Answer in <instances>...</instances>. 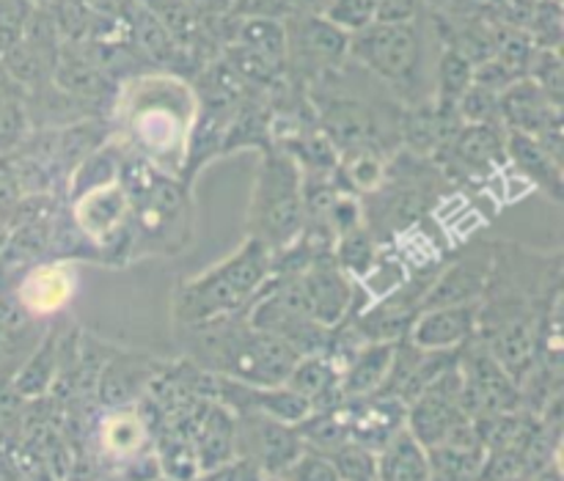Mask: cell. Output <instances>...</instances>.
Returning <instances> with one entry per match:
<instances>
[{
    "label": "cell",
    "instance_id": "obj_15",
    "mask_svg": "<svg viewBox=\"0 0 564 481\" xmlns=\"http://www.w3.org/2000/svg\"><path fill=\"white\" fill-rule=\"evenodd\" d=\"M154 374H158V363L149 356H141V352H135V356L132 352L108 356L97 380L99 402L113 407L130 405L152 385Z\"/></svg>",
    "mask_w": 564,
    "mask_h": 481
},
{
    "label": "cell",
    "instance_id": "obj_34",
    "mask_svg": "<svg viewBox=\"0 0 564 481\" xmlns=\"http://www.w3.org/2000/svg\"><path fill=\"white\" fill-rule=\"evenodd\" d=\"M424 0H380L378 17L375 20L383 22H400V20H416L422 17Z\"/></svg>",
    "mask_w": 564,
    "mask_h": 481
},
{
    "label": "cell",
    "instance_id": "obj_4",
    "mask_svg": "<svg viewBox=\"0 0 564 481\" xmlns=\"http://www.w3.org/2000/svg\"><path fill=\"white\" fill-rule=\"evenodd\" d=\"M268 245L257 237H246L240 248L207 273L187 278L174 292L176 325H196L224 314L246 311L264 281L270 278Z\"/></svg>",
    "mask_w": 564,
    "mask_h": 481
},
{
    "label": "cell",
    "instance_id": "obj_36",
    "mask_svg": "<svg viewBox=\"0 0 564 481\" xmlns=\"http://www.w3.org/2000/svg\"><path fill=\"white\" fill-rule=\"evenodd\" d=\"M328 0H281L284 14H295V11H306V14H319Z\"/></svg>",
    "mask_w": 564,
    "mask_h": 481
},
{
    "label": "cell",
    "instance_id": "obj_37",
    "mask_svg": "<svg viewBox=\"0 0 564 481\" xmlns=\"http://www.w3.org/2000/svg\"><path fill=\"white\" fill-rule=\"evenodd\" d=\"M9 226H6L3 223V220H0V251H3V248H6V242H9Z\"/></svg>",
    "mask_w": 564,
    "mask_h": 481
},
{
    "label": "cell",
    "instance_id": "obj_23",
    "mask_svg": "<svg viewBox=\"0 0 564 481\" xmlns=\"http://www.w3.org/2000/svg\"><path fill=\"white\" fill-rule=\"evenodd\" d=\"M474 83V64L455 47L441 44L438 64L433 72V102L457 105L460 94Z\"/></svg>",
    "mask_w": 564,
    "mask_h": 481
},
{
    "label": "cell",
    "instance_id": "obj_35",
    "mask_svg": "<svg viewBox=\"0 0 564 481\" xmlns=\"http://www.w3.org/2000/svg\"><path fill=\"white\" fill-rule=\"evenodd\" d=\"M204 22L215 25V22L226 20L231 14V0H185Z\"/></svg>",
    "mask_w": 564,
    "mask_h": 481
},
{
    "label": "cell",
    "instance_id": "obj_18",
    "mask_svg": "<svg viewBox=\"0 0 564 481\" xmlns=\"http://www.w3.org/2000/svg\"><path fill=\"white\" fill-rule=\"evenodd\" d=\"M397 341H367L356 350V356L339 369V385L345 400L350 396H367L383 385L394 361Z\"/></svg>",
    "mask_w": 564,
    "mask_h": 481
},
{
    "label": "cell",
    "instance_id": "obj_9",
    "mask_svg": "<svg viewBox=\"0 0 564 481\" xmlns=\"http://www.w3.org/2000/svg\"><path fill=\"white\" fill-rule=\"evenodd\" d=\"M507 160L505 124H466L441 149L433 163L449 182H477Z\"/></svg>",
    "mask_w": 564,
    "mask_h": 481
},
{
    "label": "cell",
    "instance_id": "obj_27",
    "mask_svg": "<svg viewBox=\"0 0 564 481\" xmlns=\"http://www.w3.org/2000/svg\"><path fill=\"white\" fill-rule=\"evenodd\" d=\"M562 0H534L527 20V33L538 47H562Z\"/></svg>",
    "mask_w": 564,
    "mask_h": 481
},
{
    "label": "cell",
    "instance_id": "obj_16",
    "mask_svg": "<svg viewBox=\"0 0 564 481\" xmlns=\"http://www.w3.org/2000/svg\"><path fill=\"white\" fill-rule=\"evenodd\" d=\"M61 374V330H47L44 339L33 345V350L22 358L20 367L11 374V385L22 400H44L58 383Z\"/></svg>",
    "mask_w": 564,
    "mask_h": 481
},
{
    "label": "cell",
    "instance_id": "obj_29",
    "mask_svg": "<svg viewBox=\"0 0 564 481\" xmlns=\"http://www.w3.org/2000/svg\"><path fill=\"white\" fill-rule=\"evenodd\" d=\"M457 113L466 124H501L499 94L479 86V83H471L457 99Z\"/></svg>",
    "mask_w": 564,
    "mask_h": 481
},
{
    "label": "cell",
    "instance_id": "obj_8",
    "mask_svg": "<svg viewBox=\"0 0 564 481\" xmlns=\"http://www.w3.org/2000/svg\"><path fill=\"white\" fill-rule=\"evenodd\" d=\"M306 449L295 424L264 413H235V455L259 468L262 479H279Z\"/></svg>",
    "mask_w": 564,
    "mask_h": 481
},
{
    "label": "cell",
    "instance_id": "obj_7",
    "mask_svg": "<svg viewBox=\"0 0 564 481\" xmlns=\"http://www.w3.org/2000/svg\"><path fill=\"white\" fill-rule=\"evenodd\" d=\"M457 372H460L463 411L474 422L523 407V396L518 383L501 369V363L490 356L488 347L477 336L460 347Z\"/></svg>",
    "mask_w": 564,
    "mask_h": 481
},
{
    "label": "cell",
    "instance_id": "obj_5",
    "mask_svg": "<svg viewBox=\"0 0 564 481\" xmlns=\"http://www.w3.org/2000/svg\"><path fill=\"white\" fill-rule=\"evenodd\" d=\"M303 171L297 160L281 146L262 149L251 207L248 237H257L270 253L281 251L303 234Z\"/></svg>",
    "mask_w": 564,
    "mask_h": 481
},
{
    "label": "cell",
    "instance_id": "obj_32",
    "mask_svg": "<svg viewBox=\"0 0 564 481\" xmlns=\"http://www.w3.org/2000/svg\"><path fill=\"white\" fill-rule=\"evenodd\" d=\"M279 479H292V481H339L336 477L334 466H330L328 455H323V451L317 449H303L301 455H297V460L292 462L290 468H286L284 473H281Z\"/></svg>",
    "mask_w": 564,
    "mask_h": 481
},
{
    "label": "cell",
    "instance_id": "obj_21",
    "mask_svg": "<svg viewBox=\"0 0 564 481\" xmlns=\"http://www.w3.org/2000/svg\"><path fill=\"white\" fill-rule=\"evenodd\" d=\"M430 479L441 481H466L479 479L485 460V446L474 444H438L427 449Z\"/></svg>",
    "mask_w": 564,
    "mask_h": 481
},
{
    "label": "cell",
    "instance_id": "obj_25",
    "mask_svg": "<svg viewBox=\"0 0 564 481\" xmlns=\"http://www.w3.org/2000/svg\"><path fill=\"white\" fill-rule=\"evenodd\" d=\"M99 440H102L105 449L113 451V455L132 457L141 451V444L147 440V424L138 416H132V413H113V416L99 427Z\"/></svg>",
    "mask_w": 564,
    "mask_h": 481
},
{
    "label": "cell",
    "instance_id": "obj_11",
    "mask_svg": "<svg viewBox=\"0 0 564 481\" xmlns=\"http://www.w3.org/2000/svg\"><path fill=\"white\" fill-rule=\"evenodd\" d=\"M306 295L308 314L325 328H336L341 319H347L356 308V286L350 275L336 264L334 251L317 253L306 267L297 273Z\"/></svg>",
    "mask_w": 564,
    "mask_h": 481
},
{
    "label": "cell",
    "instance_id": "obj_13",
    "mask_svg": "<svg viewBox=\"0 0 564 481\" xmlns=\"http://www.w3.org/2000/svg\"><path fill=\"white\" fill-rule=\"evenodd\" d=\"M345 407L347 422H350V438L372 449L375 455H378V449H383L386 440L397 429L405 427L408 405L391 394L375 391L367 396H350V400H345Z\"/></svg>",
    "mask_w": 564,
    "mask_h": 481
},
{
    "label": "cell",
    "instance_id": "obj_24",
    "mask_svg": "<svg viewBox=\"0 0 564 481\" xmlns=\"http://www.w3.org/2000/svg\"><path fill=\"white\" fill-rule=\"evenodd\" d=\"M334 259L350 278H367L378 264V240L367 226L345 231L334 240Z\"/></svg>",
    "mask_w": 564,
    "mask_h": 481
},
{
    "label": "cell",
    "instance_id": "obj_22",
    "mask_svg": "<svg viewBox=\"0 0 564 481\" xmlns=\"http://www.w3.org/2000/svg\"><path fill=\"white\" fill-rule=\"evenodd\" d=\"M66 295H69V284H64V273L58 267L47 270V264H42L22 281L17 300L36 317V314H47L50 308L64 306Z\"/></svg>",
    "mask_w": 564,
    "mask_h": 481
},
{
    "label": "cell",
    "instance_id": "obj_20",
    "mask_svg": "<svg viewBox=\"0 0 564 481\" xmlns=\"http://www.w3.org/2000/svg\"><path fill=\"white\" fill-rule=\"evenodd\" d=\"M36 341L33 314L20 300L0 297V378H11Z\"/></svg>",
    "mask_w": 564,
    "mask_h": 481
},
{
    "label": "cell",
    "instance_id": "obj_17",
    "mask_svg": "<svg viewBox=\"0 0 564 481\" xmlns=\"http://www.w3.org/2000/svg\"><path fill=\"white\" fill-rule=\"evenodd\" d=\"M507 160L538 185L554 204H562V163L551 157L538 138L527 132L507 130Z\"/></svg>",
    "mask_w": 564,
    "mask_h": 481
},
{
    "label": "cell",
    "instance_id": "obj_3",
    "mask_svg": "<svg viewBox=\"0 0 564 481\" xmlns=\"http://www.w3.org/2000/svg\"><path fill=\"white\" fill-rule=\"evenodd\" d=\"M446 176L424 154L402 146L386 160V174L375 190L364 193V226L380 242L394 240L430 212L435 198L444 193Z\"/></svg>",
    "mask_w": 564,
    "mask_h": 481
},
{
    "label": "cell",
    "instance_id": "obj_6",
    "mask_svg": "<svg viewBox=\"0 0 564 481\" xmlns=\"http://www.w3.org/2000/svg\"><path fill=\"white\" fill-rule=\"evenodd\" d=\"M286 33V77L297 86L308 88L325 77L328 72L347 64V47H350V33L345 28L334 25L323 14H284Z\"/></svg>",
    "mask_w": 564,
    "mask_h": 481
},
{
    "label": "cell",
    "instance_id": "obj_10",
    "mask_svg": "<svg viewBox=\"0 0 564 481\" xmlns=\"http://www.w3.org/2000/svg\"><path fill=\"white\" fill-rule=\"evenodd\" d=\"M494 264V242H479L457 253L449 264H441L424 292L422 308L433 306H460V303H479L490 278Z\"/></svg>",
    "mask_w": 564,
    "mask_h": 481
},
{
    "label": "cell",
    "instance_id": "obj_14",
    "mask_svg": "<svg viewBox=\"0 0 564 481\" xmlns=\"http://www.w3.org/2000/svg\"><path fill=\"white\" fill-rule=\"evenodd\" d=\"M499 108L501 124L507 130L527 132L532 138L543 135L551 127L562 124V108L540 91V86L532 77H521L512 86H507L499 94Z\"/></svg>",
    "mask_w": 564,
    "mask_h": 481
},
{
    "label": "cell",
    "instance_id": "obj_26",
    "mask_svg": "<svg viewBox=\"0 0 564 481\" xmlns=\"http://www.w3.org/2000/svg\"><path fill=\"white\" fill-rule=\"evenodd\" d=\"M328 460H330V466H334L339 481L341 479H347V481L378 479V455L352 438H347L339 449L330 451Z\"/></svg>",
    "mask_w": 564,
    "mask_h": 481
},
{
    "label": "cell",
    "instance_id": "obj_30",
    "mask_svg": "<svg viewBox=\"0 0 564 481\" xmlns=\"http://www.w3.org/2000/svg\"><path fill=\"white\" fill-rule=\"evenodd\" d=\"M380 0H328L325 9L319 11L323 17H328L334 25L345 28L347 33L361 31L364 25L375 22L378 17Z\"/></svg>",
    "mask_w": 564,
    "mask_h": 481
},
{
    "label": "cell",
    "instance_id": "obj_2",
    "mask_svg": "<svg viewBox=\"0 0 564 481\" xmlns=\"http://www.w3.org/2000/svg\"><path fill=\"white\" fill-rule=\"evenodd\" d=\"M347 58L383 83L402 105L422 102L427 97V39L422 22L375 20L350 33Z\"/></svg>",
    "mask_w": 564,
    "mask_h": 481
},
{
    "label": "cell",
    "instance_id": "obj_19",
    "mask_svg": "<svg viewBox=\"0 0 564 481\" xmlns=\"http://www.w3.org/2000/svg\"><path fill=\"white\" fill-rule=\"evenodd\" d=\"M378 479L383 481H430L427 449L408 427H400L383 449H378Z\"/></svg>",
    "mask_w": 564,
    "mask_h": 481
},
{
    "label": "cell",
    "instance_id": "obj_28",
    "mask_svg": "<svg viewBox=\"0 0 564 481\" xmlns=\"http://www.w3.org/2000/svg\"><path fill=\"white\" fill-rule=\"evenodd\" d=\"M527 77H532L540 86V91L551 99L554 105L562 108V94H564V66L560 50L538 47L534 50L532 61H529Z\"/></svg>",
    "mask_w": 564,
    "mask_h": 481
},
{
    "label": "cell",
    "instance_id": "obj_33",
    "mask_svg": "<svg viewBox=\"0 0 564 481\" xmlns=\"http://www.w3.org/2000/svg\"><path fill=\"white\" fill-rule=\"evenodd\" d=\"M202 479H215V481H226V479H235V481H253V479H262V473H259V468L253 466L251 460H246V457H231V460L220 462L218 468H213V471L202 473Z\"/></svg>",
    "mask_w": 564,
    "mask_h": 481
},
{
    "label": "cell",
    "instance_id": "obj_31",
    "mask_svg": "<svg viewBox=\"0 0 564 481\" xmlns=\"http://www.w3.org/2000/svg\"><path fill=\"white\" fill-rule=\"evenodd\" d=\"M36 0H0V55L22 36Z\"/></svg>",
    "mask_w": 564,
    "mask_h": 481
},
{
    "label": "cell",
    "instance_id": "obj_12",
    "mask_svg": "<svg viewBox=\"0 0 564 481\" xmlns=\"http://www.w3.org/2000/svg\"><path fill=\"white\" fill-rule=\"evenodd\" d=\"M479 303L422 308L413 319L408 339L422 350H457L477 336Z\"/></svg>",
    "mask_w": 564,
    "mask_h": 481
},
{
    "label": "cell",
    "instance_id": "obj_1",
    "mask_svg": "<svg viewBox=\"0 0 564 481\" xmlns=\"http://www.w3.org/2000/svg\"><path fill=\"white\" fill-rule=\"evenodd\" d=\"M193 367L251 385H284L301 352L273 334L257 330L246 311L224 314L196 325H180Z\"/></svg>",
    "mask_w": 564,
    "mask_h": 481
}]
</instances>
